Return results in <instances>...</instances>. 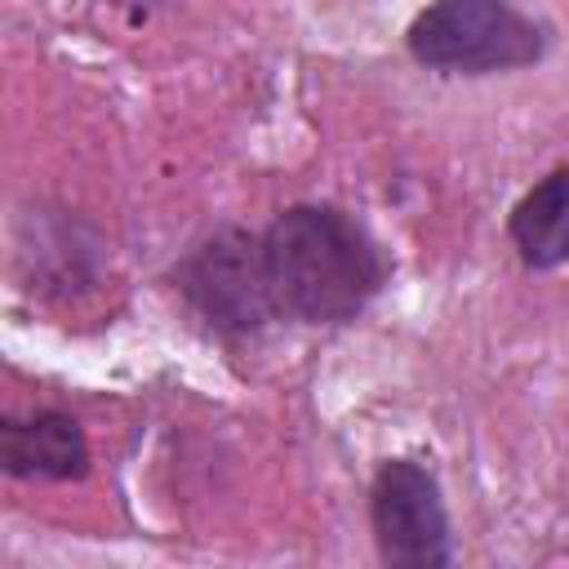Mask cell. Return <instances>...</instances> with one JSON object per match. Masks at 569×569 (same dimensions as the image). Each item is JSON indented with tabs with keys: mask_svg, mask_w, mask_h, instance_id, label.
Instances as JSON below:
<instances>
[{
	"mask_svg": "<svg viewBox=\"0 0 569 569\" xmlns=\"http://www.w3.org/2000/svg\"><path fill=\"white\" fill-rule=\"evenodd\" d=\"M267 267L280 316L307 325L356 320L387 280V258L369 231L333 204H293L267 231Z\"/></svg>",
	"mask_w": 569,
	"mask_h": 569,
	"instance_id": "6da1fadb",
	"label": "cell"
},
{
	"mask_svg": "<svg viewBox=\"0 0 569 569\" xmlns=\"http://www.w3.org/2000/svg\"><path fill=\"white\" fill-rule=\"evenodd\" d=\"M547 49L542 22L511 0H431L409 27V53L422 67L489 76L538 62Z\"/></svg>",
	"mask_w": 569,
	"mask_h": 569,
	"instance_id": "7a4b0ae2",
	"label": "cell"
},
{
	"mask_svg": "<svg viewBox=\"0 0 569 569\" xmlns=\"http://www.w3.org/2000/svg\"><path fill=\"white\" fill-rule=\"evenodd\" d=\"M178 289L222 333H258L280 316L267 244L253 231L218 227L178 262Z\"/></svg>",
	"mask_w": 569,
	"mask_h": 569,
	"instance_id": "3957f363",
	"label": "cell"
},
{
	"mask_svg": "<svg viewBox=\"0 0 569 569\" xmlns=\"http://www.w3.org/2000/svg\"><path fill=\"white\" fill-rule=\"evenodd\" d=\"M369 520L378 556L396 569H440L453 560L440 485L413 458H391L378 467L369 489Z\"/></svg>",
	"mask_w": 569,
	"mask_h": 569,
	"instance_id": "277c9868",
	"label": "cell"
},
{
	"mask_svg": "<svg viewBox=\"0 0 569 569\" xmlns=\"http://www.w3.org/2000/svg\"><path fill=\"white\" fill-rule=\"evenodd\" d=\"M0 462L18 480H76L89 467V440L71 413L40 409L0 422Z\"/></svg>",
	"mask_w": 569,
	"mask_h": 569,
	"instance_id": "5b68a950",
	"label": "cell"
},
{
	"mask_svg": "<svg viewBox=\"0 0 569 569\" xmlns=\"http://www.w3.org/2000/svg\"><path fill=\"white\" fill-rule=\"evenodd\" d=\"M507 231L525 267L551 271L569 262V169H551L547 178H538L511 209Z\"/></svg>",
	"mask_w": 569,
	"mask_h": 569,
	"instance_id": "8992f818",
	"label": "cell"
},
{
	"mask_svg": "<svg viewBox=\"0 0 569 569\" xmlns=\"http://www.w3.org/2000/svg\"><path fill=\"white\" fill-rule=\"evenodd\" d=\"M124 4H156V0H124Z\"/></svg>",
	"mask_w": 569,
	"mask_h": 569,
	"instance_id": "52a82bcc",
	"label": "cell"
}]
</instances>
